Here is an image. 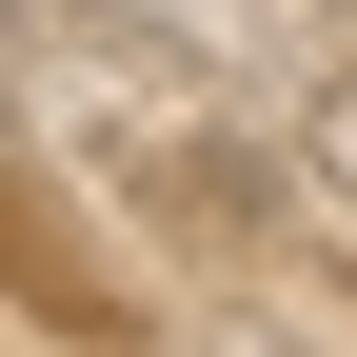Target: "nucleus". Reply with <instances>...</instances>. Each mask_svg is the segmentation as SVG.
<instances>
[]
</instances>
